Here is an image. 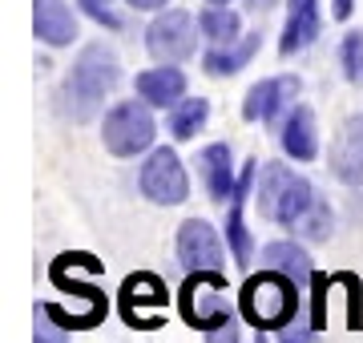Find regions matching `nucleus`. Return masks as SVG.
Returning <instances> with one entry per match:
<instances>
[{
  "label": "nucleus",
  "mask_w": 363,
  "mask_h": 343,
  "mask_svg": "<svg viewBox=\"0 0 363 343\" xmlns=\"http://www.w3.org/2000/svg\"><path fill=\"white\" fill-rule=\"evenodd\" d=\"M121 81V61L113 49L105 45H85L81 57L73 61L65 85H61V109L73 121H85L97 113V106L105 101V93H113V85Z\"/></svg>",
  "instance_id": "obj_2"
},
{
  "label": "nucleus",
  "mask_w": 363,
  "mask_h": 343,
  "mask_svg": "<svg viewBox=\"0 0 363 343\" xmlns=\"http://www.w3.org/2000/svg\"><path fill=\"white\" fill-rule=\"evenodd\" d=\"M262 263L274 266V271H283V275H291L303 291L311 287V279H315L311 254L303 251L298 242H267V247H262Z\"/></svg>",
  "instance_id": "obj_18"
},
{
  "label": "nucleus",
  "mask_w": 363,
  "mask_h": 343,
  "mask_svg": "<svg viewBox=\"0 0 363 343\" xmlns=\"http://www.w3.org/2000/svg\"><path fill=\"white\" fill-rule=\"evenodd\" d=\"M259 178V166L247 162L242 174H238V186H234V202H230V214H226V242H230L234 251V263L247 266L250 263V235H247V223H242V202H247V190L250 182Z\"/></svg>",
  "instance_id": "obj_14"
},
{
  "label": "nucleus",
  "mask_w": 363,
  "mask_h": 343,
  "mask_svg": "<svg viewBox=\"0 0 363 343\" xmlns=\"http://www.w3.org/2000/svg\"><path fill=\"white\" fill-rule=\"evenodd\" d=\"M250 9H255V13H262V9H274V4H279V0H247Z\"/></svg>",
  "instance_id": "obj_33"
},
{
  "label": "nucleus",
  "mask_w": 363,
  "mask_h": 343,
  "mask_svg": "<svg viewBox=\"0 0 363 343\" xmlns=\"http://www.w3.org/2000/svg\"><path fill=\"white\" fill-rule=\"evenodd\" d=\"M198 28H202V37L210 40V49H226V45H234V40H242V21H238V13L222 9V4L202 9Z\"/></svg>",
  "instance_id": "obj_20"
},
{
  "label": "nucleus",
  "mask_w": 363,
  "mask_h": 343,
  "mask_svg": "<svg viewBox=\"0 0 363 343\" xmlns=\"http://www.w3.org/2000/svg\"><path fill=\"white\" fill-rule=\"evenodd\" d=\"M169 303V291L166 283L150 271H138L121 283V315L130 327H142V331H154L162 327V315H145V307H166Z\"/></svg>",
  "instance_id": "obj_9"
},
{
  "label": "nucleus",
  "mask_w": 363,
  "mask_h": 343,
  "mask_svg": "<svg viewBox=\"0 0 363 343\" xmlns=\"http://www.w3.org/2000/svg\"><path fill=\"white\" fill-rule=\"evenodd\" d=\"M327 166L343 186H363V113H351L339 125L331 154H327Z\"/></svg>",
  "instance_id": "obj_11"
},
{
  "label": "nucleus",
  "mask_w": 363,
  "mask_h": 343,
  "mask_svg": "<svg viewBox=\"0 0 363 343\" xmlns=\"http://www.w3.org/2000/svg\"><path fill=\"white\" fill-rule=\"evenodd\" d=\"M154 137H157L154 113H150V106H145L142 97L113 106L101 121V142L113 158H138L142 150L154 145Z\"/></svg>",
  "instance_id": "obj_5"
},
{
  "label": "nucleus",
  "mask_w": 363,
  "mask_h": 343,
  "mask_svg": "<svg viewBox=\"0 0 363 343\" xmlns=\"http://www.w3.org/2000/svg\"><path fill=\"white\" fill-rule=\"evenodd\" d=\"M335 287V275H319L315 271V279H311V311H307V319H311V327L315 331H323L327 327V291Z\"/></svg>",
  "instance_id": "obj_25"
},
{
  "label": "nucleus",
  "mask_w": 363,
  "mask_h": 343,
  "mask_svg": "<svg viewBox=\"0 0 363 343\" xmlns=\"http://www.w3.org/2000/svg\"><path fill=\"white\" fill-rule=\"evenodd\" d=\"M351 9H355V0H331V16H335V21H347Z\"/></svg>",
  "instance_id": "obj_31"
},
{
  "label": "nucleus",
  "mask_w": 363,
  "mask_h": 343,
  "mask_svg": "<svg viewBox=\"0 0 363 343\" xmlns=\"http://www.w3.org/2000/svg\"><path fill=\"white\" fill-rule=\"evenodd\" d=\"M77 4L93 16V21H97V25H105V28H121V16L109 13V4H105V0H77Z\"/></svg>",
  "instance_id": "obj_29"
},
{
  "label": "nucleus",
  "mask_w": 363,
  "mask_h": 343,
  "mask_svg": "<svg viewBox=\"0 0 363 343\" xmlns=\"http://www.w3.org/2000/svg\"><path fill=\"white\" fill-rule=\"evenodd\" d=\"M255 343H267V331H259V335H255Z\"/></svg>",
  "instance_id": "obj_34"
},
{
  "label": "nucleus",
  "mask_w": 363,
  "mask_h": 343,
  "mask_svg": "<svg viewBox=\"0 0 363 343\" xmlns=\"http://www.w3.org/2000/svg\"><path fill=\"white\" fill-rule=\"evenodd\" d=\"M178 263L194 271H222V238L206 218H190L178 226Z\"/></svg>",
  "instance_id": "obj_10"
},
{
  "label": "nucleus",
  "mask_w": 363,
  "mask_h": 343,
  "mask_svg": "<svg viewBox=\"0 0 363 343\" xmlns=\"http://www.w3.org/2000/svg\"><path fill=\"white\" fill-rule=\"evenodd\" d=\"M210 118V101L206 97H182L178 106L169 109V133H174V142H190Z\"/></svg>",
  "instance_id": "obj_22"
},
{
  "label": "nucleus",
  "mask_w": 363,
  "mask_h": 343,
  "mask_svg": "<svg viewBox=\"0 0 363 343\" xmlns=\"http://www.w3.org/2000/svg\"><path fill=\"white\" fill-rule=\"evenodd\" d=\"M238 315L255 331H283L291 319L303 315V287L283 271H259L238 291Z\"/></svg>",
  "instance_id": "obj_1"
},
{
  "label": "nucleus",
  "mask_w": 363,
  "mask_h": 343,
  "mask_svg": "<svg viewBox=\"0 0 363 343\" xmlns=\"http://www.w3.org/2000/svg\"><path fill=\"white\" fill-rule=\"evenodd\" d=\"M226 291L230 287H226L222 271H194L178 291L182 319H186L190 327H198V331H210V327H218V323H226V319L234 315Z\"/></svg>",
  "instance_id": "obj_4"
},
{
  "label": "nucleus",
  "mask_w": 363,
  "mask_h": 343,
  "mask_svg": "<svg viewBox=\"0 0 363 343\" xmlns=\"http://www.w3.org/2000/svg\"><path fill=\"white\" fill-rule=\"evenodd\" d=\"M169 0H130V9H142V13H162Z\"/></svg>",
  "instance_id": "obj_32"
},
{
  "label": "nucleus",
  "mask_w": 363,
  "mask_h": 343,
  "mask_svg": "<svg viewBox=\"0 0 363 343\" xmlns=\"http://www.w3.org/2000/svg\"><path fill=\"white\" fill-rule=\"evenodd\" d=\"M339 65H343V77L363 89V33H347L343 37V45H339Z\"/></svg>",
  "instance_id": "obj_24"
},
{
  "label": "nucleus",
  "mask_w": 363,
  "mask_h": 343,
  "mask_svg": "<svg viewBox=\"0 0 363 343\" xmlns=\"http://www.w3.org/2000/svg\"><path fill=\"white\" fill-rule=\"evenodd\" d=\"M105 4H109V0H105Z\"/></svg>",
  "instance_id": "obj_36"
},
{
  "label": "nucleus",
  "mask_w": 363,
  "mask_h": 343,
  "mask_svg": "<svg viewBox=\"0 0 363 343\" xmlns=\"http://www.w3.org/2000/svg\"><path fill=\"white\" fill-rule=\"evenodd\" d=\"M37 343H65V327L45 307H37Z\"/></svg>",
  "instance_id": "obj_27"
},
{
  "label": "nucleus",
  "mask_w": 363,
  "mask_h": 343,
  "mask_svg": "<svg viewBox=\"0 0 363 343\" xmlns=\"http://www.w3.org/2000/svg\"><path fill=\"white\" fill-rule=\"evenodd\" d=\"M283 150H286V158H295V162H311L315 154H319V130H315V113L311 106H295L291 113H286L283 121Z\"/></svg>",
  "instance_id": "obj_16"
},
{
  "label": "nucleus",
  "mask_w": 363,
  "mask_h": 343,
  "mask_svg": "<svg viewBox=\"0 0 363 343\" xmlns=\"http://www.w3.org/2000/svg\"><path fill=\"white\" fill-rule=\"evenodd\" d=\"M315 198H319L315 186L307 182V178H298L286 162H267V166H262V174H259V210H262V218H271V223L295 230V223L311 210Z\"/></svg>",
  "instance_id": "obj_3"
},
{
  "label": "nucleus",
  "mask_w": 363,
  "mask_h": 343,
  "mask_svg": "<svg viewBox=\"0 0 363 343\" xmlns=\"http://www.w3.org/2000/svg\"><path fill=\"white\" fill-rule=\"evenodd\" d=\"M319 0H291V13H286V28H283V40H279V53L291 57L298 49L315 45L319 37Z\"/></svg>",
  "instance_id": "obj_15"
},
{
  "label": "nucleus",
  "mask_w": 363,
  "mask_h": 343,
  "mask_svg": "<svg viewBox=\"0 0 363 343\" xmlns=\"http://www.w3.org/2000/svg\"><path fill=\"white\" fill-rule=\"evenodd\" d=\"M242 339V331H238V323H234V315L226 319V323H218V327L206 331V343H238Z\"/></svg>",
  "instance_id": "obj_30"
},
{
  "label": "nucleus",
  "mask_w": 363,
  "mask_h": 343,
  "mask_svg": "<svg viewBox=\"0 0 363 343\" xmlns=\"http://www.w3.org/2000/svg\"><path fill=\"white\" fill-rule=\"evenodd\" d=\"M331 230H335V214H331V202L319 194V198L311 202V210L295 223V235L303 238V242H327Z\"/></svg>",
  "instance_id": "obj_23"
},
{
  "label": "nucleus",
  "mask_w": 363,
  "mask_h": 343,
  "mask_svg": "<svg viewBox=\"0 0 363 343\" xmlns=\"http://www.w3.org/2000/svg\"><path fill=\"white\" fill-rule=\"evenodd\" d=\"M335 283H343V287H347V327L359 331V327H363V283H359V275L339 271Z\"/></svg>",
  "instance_id": "obj_26"
},
{
  "label": "nucleus",
  "mask_w": 363,
  "mask_h": 343,
  "mask_svg": "<svg viewBox=\"0 0 363 343\" xmlns=\"http://www.w3.org/2000/svg\"><path fill=\"white\" fill-rule=\"evenodd\" d=\"M142 194L150 202H157V206H182V202L190 198L186 166H182V158L169 145L154 150V154L142 162Z\"/></svg>",
  "instance_id": "obj_7"
},
{
  "label": "nucleus",
  "mask_w": 363,
  "mask_h": 343,
  "mask_svg": "<svg viewBox=\"0 0 363 343\" xmlns=\"http://www.w3.org/2000/svg\"><path fill=\"white\" fill-rule=\"evenodd\" d=\"M255 53H259V33H242V40H234L226 49H210L202 57V69H206L210 77H234L238 69L250 65Z\"/></svg>",
  "instance_id": "obj_19"
},
{
  "label": "nucleus",
  "mask_w": 363,
  "mask_h": 343,
  "mask_svg": "<svg viewBox=\"0 0 363 343\" xmlns=\"http://www.w3.org/2000/svg\"><path fill=\"white\" fill-rule=\"evenodd\" d=\"M198 174H202V182H206L210 198H230L234 186H238V178H234V162H230V150L222 142L206 145L202 150V158H198Z\"/></svg>",
  "instance_id": "obj_17"
},
{
  "label": "nucleus",
  "mask_w": 363,
  "mask_h": 343,
  "mask_svg": "<svg viewBox=\"0 0 363 343\" xmlns=\"http://www.w3.org/2000/svg\"><path fill=\"white\" fill-rule=\"evenodd\" d=\"M298 93H303V81L291 77V73H283V77H267L242 97V118L262 121V125H274L283 113H291V109L298 106Z\"/></svg>",
  "instance_id": "obj_8"
},
{
  "label": "nucleus",
  "mask_w": 363,
  "mask_h": 343,
  "mask_svg": "<svg viewBox=\"0 0 363 343\" xmlns=\"http://www.w3.org/2000/svg\"><path fill=\"white\" fill-rule=\"evenodd\" d=\"M210 4H226V0H210Z\"/></svg>",
  "instance_id": "obj_35"
},
{
  "label": "nucleus",
  "mask_w": 363,
  "mask_h": 343,
  "mask_svg": "<svg viewBox=\"0 0 363 343\" xmlns=\"http://www.w3.org/2000/svg\"><path fill=\"white\" fill-rule=\"evenodd\" d=\"M49 279H52V287H61V291H69V295H77V299H85V303L93 307V315H97V323H105L109 299H105V291H101V287H93V283H81V279H73V271H69V263H65V259H52Z\"/></svg>",
  "instance_id": "obj_21"
},
{
  "label": "nucleus",
  "mask_w": 363,
  "mask_h": 343,
  "mask_svg": "<svg viewBox=\"0 0 363 343\" xmlns=\"http://www.w3.org/2000/svg\"><path fill=\"white\" fill-rule=\"evenodd\" d=\"M33 28L52 49H65L77 40V16L65 0H33Z\"/></svg>",
  "instance_id": "obj_12"
},
{
  "label": "nucleus",
  "mask_w": 363,
  "mask_h": 343,
  "mask_svg": "<svg viewBox=\"0 0 363 343\" xmlns=\"http://www.w3.org/2000/svg\"><path fill=\"white\" fill-rule=\"evenodd\" d=\"M198 21L182 9H162L154 16V25L145 28V49L157 65H182L186 57H194L198 49Z\"/></svg>",
  "instance_id": "obj_6"
},
{
  "label": "nucleus",
  "mask_w": 363,
  "mask_h": 343,
  "mask_svg": "<svg viewBox=\"0 0 363 343\" xmlns=\"http://www.w3.org/2000/svg\"><path fill=\"white\" fill-rule=\"evenodd\" d=\"M315 335H319V331L311 327V319H291V323H286L283 331H279V343H311Z\"/></svg>",
  "instance_id": "obj_28"
},
{
  "label": "nucleus",
  "mask_w": 363,
  "mask_h": 343,
  "mask_svg": "<svg viewBox=\"0 0 363 343\" xmlns=\"http://www.w3.org/2000/svg\"><path fill=\"white\" fill-rule=\"evenodd\" d=\"M138 97L154 109H174L186 97V73L178 65H157L138 73Z\"/></svg>",
  "instance_id": "obj_13"
}]
</instances>
